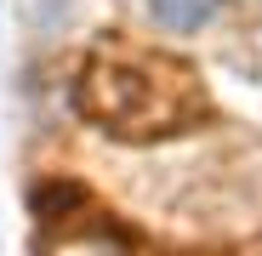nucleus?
I'll list each match as a JSON object with an SVG mask.
<instances>
[{
	"mask_svg": "<svg viewBox=\"0 0 262 256\" xmlns=\"http://www.w3.org/2000/svg\"><path fill=\"white\" fill-rule=\"evenodd\" d=\"M80 108L114 137H165L205 108L200 80L165 57H97L80 80Z\"/></svg>",
	"mask_w": 262,
	"mask_h": 256,
	"instance_id": "obj_1",
	"label": "nucleus"
},
{
	"mask_svg": "<svg viewBox=\"0 0 262 256\" xmlns=\"http://www.w3.org/2000/svg\"><path fill=\"white\" fill-rule=\"evenodd\" d=\"M148 17L171 34H188V29L216 17V0H148Z\"/></svg>",
	"mask_w": 262,
	"mask_h": 256,
	"instance_id": "obj_2",
	"label": "nucleus"
},
{
	"mask_svg": "<svg viewBox=\"0 0 262 256\" xmlns=\"http://www.w3.org/2000/svg\"><path fill=\"white\" fill-rule=\"evenodd\" d=\"M63 256H125V250H114L108 239H69Z\"/></svg>",
	"mask_w": 262,
	"mask_h": 256,
	"instance_id": "obj_3",
	"label": "nucleus"
},
{
	"mask_svg": "<svg viewBox=\"0 0 262 256\" xmlns=\"http://www.w3.org/2000/svg\"><path fill=\"white\" fill-rule=\"evenodd\" d=\"M256 256H262V250H256Z\"/></svg>",
	"mask_w": 262,
	"mask_h": 256,
	"instance_id": "obj_4",
	"label": "nucleus"
}]
</instances>
